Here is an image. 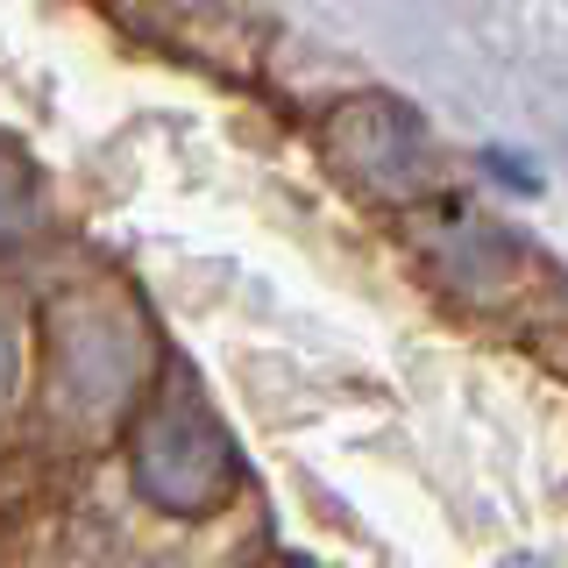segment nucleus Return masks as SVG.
I'll use <instances>...</instances> for the list:
<instances>
[{
  "mask_svg": "<svg viewBox=\"0 0 568 568\" xmlns=\"http://www.w3.org/2000/svg\"><path fill=\"white\" fill-rule=\"evenodd\" d=\"M235 476H242V462H235L227 426L213 419V405L185 377H171L164 398L135 426V490L156 511H171V519H200V511L227 505Z\"/></svg>",
  "mask_w": 568,
  "mask_h": 568,
  "instance_id": "nucleus-1",
  "label": "nucleus"
},
{
  "mask_svg": "<svg viewBox=\"0 0 568 568\" xmlns=\"http://www.w3.org/2000/svg\"><path fill=\"white\" fill-rule=\"evenodd\" d=\"M327 156L342 164L355 185L384 192V200H413L434 178V135L405 100H348L327 114Z\"/></svg>",
  "mask_w": 568,
  "mask_h": 568,
  "instance_id": "nucleus-2",
  "label": "nucleus"
},
{
  "mask_svg": "<svg viewBox=\"0 0 568 568\" xmlns=\"http://www.w3.org/2000/svg\"><path fill=\"white\" fill-rule=\"evenodd\" d=\"M135 369H142V342L129 313H114L106 298L58 306V398L79 419L121 413V398L135 390Z\"/></svg>",
  "mask_w": 568,
  "mask_h": 568,
  "instance_id": "nucleus-3",
  "label": "nucleus"
},
{
  "mask_svg": "<svg viewBox=\"0 0 568 568\" xmlns=\"http://www.w3.org/2000/svg\"><path fill=\"white\" fill-rule=\"evenodd\" d=\"M29 221H36V171L14 150H0V242L29 235Z\"/></svg>",
  "mask_w": 568,
  "mask_h": 568,
  "instance_id": "nucleus-4",
  "label": "nucleus"
},
{
  "mask_svg": "<svg viewBox=\"0 0 568 568\" xmlns=\"http://www.w3.org/2000/svg\"><path fill=\"white\" fill-rule=\"evenodd\" d=\"M8 377H14V342H8V327H0V390H8Z\"/></svg>",
  "mask_w": 568,
  "mask_h": 568,
  "instance_id": "nucleus-5",
  "label": "nucleus"
}]
</instances>
